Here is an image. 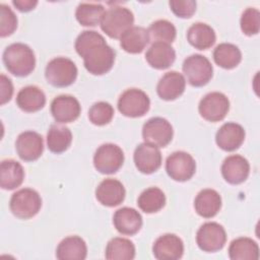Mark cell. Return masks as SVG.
I'll use <instances>...</instances> for the list:
<instances>
[{"label":"cell","instance_id":"obj_4","mask_svg":"<svg viewBox=\"0 0 260 260\" xmlns=\"http://www.w3.org/2000/svg\"><path fill=\"white\" fill-rule=\"evenodd\" d=\"M45 77L48 83L55 87H66L76 80L77 67L71 59L57 57L47 64Z\"/></svg>","mask_w":260,"mask_h":260},{"label":"cell","instance_id":"obj_11","mask_svg":"<svg viewBox=\"0 0 260 260\" xmlns=\"http://www.w3.org/2000/svg\"><path fill=\"white\" fill-rule=\"evenodd\" d=\"M230 110L228 96L219 91H212L204 95L198 106L200 116L209 122H218L224 119Z\"/></svg>","mask_w":260,"mask_h":260},{"label":"cell","instance_id":"obj_24","mask_svg":"<svg viewBox=\"0 0 260 260\" xmlns=\"http://www.w3.org/2000/svg\"><path fill=\"white\" fill-rule=\"evenodd\" d=\"M86 255V244L78 236H69L63 239L56 249V257L60 260H83Z\"/></svg>","mask_w":260,"mask_h":260},{"label":"cell","instance_id":"obj_3","mask_svg":"<svg viewBox=\"0 0 260 260\" xmlns=\"http://www.w3.org/2000/svg\"><path fill=\"white\" fill-rule=\"evenodd\" d=\"M134 15L132 11L123 6H113L105 11L101 20L102 30L112 39H120L121 36L133 26Z\"/></svg>","mask_w":260,"mask_h":260},{"label":"cell","instance_id":"obj_12","mask_svg":"<svg viewBox=\"0 0 260 260\" xmlns=\"http://www.w3.org/2000/svg\"><path fill=\"white\" fill-rule=\"evenodd\" d=\"M166 171L171 179L178 182H185L194 176L196 162L188 152L175 151L167 158Z\"/></svg>","mask_w":260,"mask_h":260},{"label":"cell","instance_id":"obj_23","mask_svg":"<svg viewBox=\"0 0 260 260\" xmlns=\"http://www.w3.org/2000/svg\"><path fill=\"white\" fill-rule=\"evenodd\" d=\"M147 63L155 69L169 68L176 59V52L170 44L153 43L145 54Z\"/></svg>","mask_w":260,"mask_h":260},{"label":"cell","instance_id":"obj_15","mask_svg":"<svg viewBox=\"0 0 260 260\" xmlns=\"http://www.w3.org/2000/svg\"><path fill=\"white\" fill-rule=\"evenodd\" d=\"M134 162L137 170L143 174H152L161 166V153L158 147L149 143H140L134 151Z\"/></svg>","mask_w":260,"mask_h":260},{"label":"cell","instance_id":"obj_32","mask_svg":"<svg viewBox=\"0 0 260 260\" xmlns=\"http://www.w3.org/2000/svg\"><path fill=\"white\" fill-rule=\"evenodd\" d=\"M105 256L109 260H131L135 257V246L128 239L113 238L107 244Z\"/></svg>","mask_w":260,"mask_h":260},{"label":"cell","instance_id":"obj_8","mask_svg":"<svg viewBox=\"0 0 260 260\" xmlns=\"http://www.w3.org/2000/svg\"><path fill=\"white\" fill-rule=\"evenodd\" d=\"M124 162L122 148L113 143L101 145L94 152L93 166L102 174L111 175L120 170Z\"/></svg>","mask_w":260,"mask_h":260},{"label":"cell","instance_id":"obj_35","mask_svg":"<svg viewBox=\"0 0 260 260\" xmlns=\"http://www.w3.org/2000/svg\"><path fill=\"white\" fill-rule=\"evenodd\" d=\"M149 41L153 43L171 44L175 41L177 30L175 25L166 19H158L148 27Z\"/></svg>","mask_w":260,"mask_h":260},{"label":"cell","instance_id":"obj_39","mask_svg":"<svg viewBox=\"0 0 260 260\" xmlns=\"http://www.w3.org/2000/svg\"><path fill=\"white\" fill-rule=\"evenodd\" d=\"M169 5L174 14L181 18H189L196 11V1L193 0H172Z\"/></svg>","mask_w":260,"mask_h":260},{"label":"cell","instance_id":"obj_19","mask_svg":"<svg viewBox=\"0 0 260 260\" xmlns=\"http://www.w3.org/2000/svg\"><path fill=\"white\" fill-rule=\"evenodd\" d=\"M245 130L237 123H224L216 132L215 141L219 148L224 151H234L238 149L245 140Z\"/></svg>","mask_w":260,"mask_h":260},{"label":"cell","instance_id":"obj_2","mask_svg":"<svg viewBox=\"0 0 260 260\" xmlns=\"http://www.w3.org/2000/svg\"><path fill=\"white\" fill-rule=\"evenodd\" d=\"M3 63L13 75L24 77L36 67V57L32 49L22 43H13L3 52Z\"/></svg>","mask_w":260,"mask_h":260},{"label":"cell","instance_id":"obj_5","mask_svg":"<svg viewBox=\"0 0 260 260\" xmlns=\"http://www.w3.org/2000/svg\"><path fill=\"white\" fill-rule=\"evenodd\" d=\"M11 212L20 219L34 217L42 207L40 194L30 188H23L12 194L9 202Z\"/></svg>","mask_w":260,"mask_h":260},{"label":"cell","instance_id":"obj_37","mask_svg":"<svg viewBox=\"0 0 260 260\" xmlns=\"http://www.w3.org/2000/svg\"><path fill=\"white\" fill-rule=\"evenodd\" d=\"M240 25L242 31L247 36H254L260 29V12L258 9L248 7L241 16Z\"/></svg>","mask_w":260,"mask_h":260},{"label":"cell","instance_id":"obj_7","mask_svg":"<svg viewBox=\"0 0 260 260\" xmlns=\"http://www.w3.org/2000/svg\"><path fill=\"white\" fill-rule=\"evenodd\" d=\"M150 107L148 95L139 88L126 89L118 100L119 112L129 118L144 116Z\"/></svg>","mask_w":260,"mask_h":260},{"label":"cell","instance_id":"obj_22","mask_svg":"<svg viewBox=\"0 0 260 260\" xmlns=\"http://www.w3.org/2000/svg\"><path fill=\"white\" fill-rule=\"evenodd\" d=\"M221 207V197L213 189L201 190L194 200L195 211L204 218H211L217 214Z\"/></svg>","mask_w":260,"mask_h":260},{"label":"cell","instance_id":"obj_29","mask_svg":"<svg viewBox=\"0 0 260 260\" xmlns=\"http://www.w3.org/2000/svg\"><path fill=\"white\" fill-rule=\"evenodd\" d=\"M229 256L232 260H257L259 258L258 244L251 238H237L230 244Z\"/></svg>","mask_w":260,"mask_h":260},{"label":"cell","instance_id":"obj_1","mask_svg":"<svg viewBox=\"0 0 260 260\" xmlns=\"http://www.w3.org/2000/svg\"><path fill=\"white\" fill-rule=\"evenodd\" d=\"M74 46L77 54L83 58L84 67L89 73L103 75L112 69L116 53L98 31H82L76 38Z\"/></svg>","mask_w":260,"mask_h":260},{"label":"cell","instance_id":"obj_30","mask_svg":"<svg viewBox=\"0 0 260 260\" xmlns=\"http://www.w3.org/2000/svg\"><path fill=\"white\" fill-rule=\"evenodd\" d=\"M213 60L221 68L233 69L242 61V53L236 45L221 43L213 51Z\"/></svg>","mask_w":260,"mask_h":260},{"label":"cell","instance_id":"obj_34","mask_svg":"<svg viewBox=\"0 0 260 260\" xmlns=\"http://www.w3.org/2000/svg\"><path fill=\"white\" fill-rule=\"evenodd\" d=\"M105 8L100 3H80L75 11L77 21L83 26H95L101 23Z\"/></svg>","mask_w":260,"mask_h":260},{"label":"cell","instance_id":"obj_38","mask_svg":"<svg viewBox=\"0 0 260 260\" xmlns=\"http://www.w3.org/2000/svg\"><path fill=\"white\" fill-rule=\"evenodd\" d=\"M17 27V18L11 8L5 4H0V36L8 37Z\"/></svg>","mask_w":260,"mask_h":260},{"label":"cell","instance_id":"obj_13","mask_svg":"<svg viewBox=\"0 0 260 260\" xmlns=\"http://www.w3.org/2000/svg\"><path fill=\"white\" fill-rule=\"evenodd\" d=\"M81 112V107L76 98L69 94L56 96L51 103V113L58 123H70L75 121Z\"/></svg>","mask_w":260,"mask_h":260},{"label":"cell","instance_id":"obj_36","mask_svg":"<svg viewBox=\"0 0 260 260\" xmlns=\"http://www.w3.org/2000/svg\"><path fill=\"white\" fill-rule=\"evenodd\" d=\"M114 109L107 102H98L88 110L89 121L96 126H104L110 123L114 117Z\"/></svg>","mask_w":260,"mask_h":260},{"label":"cell","instance_id":"obj_17","mask_svg":"<svg viewBox=\"0 0 260 260\" xmlns=\"http://www.w3.org/2000/svg\"><path fill=\"white\" fill-rule=\"evenodd\" d=\"M249 161L240 154L228 156L221 165V175L223 179L232 185H238L245 182L249 177Z\"/></svg>","mask_w":260,"mask_h":260},{"label":"cell","instance_id":"obj_33","mask_svg":"<svg viewBox=\"0 0 260 260\" xmlns=\"http://www.w3.org/2000/svg\"><path fill=\"white\" fill-rule=\"evenodd\" d=\"M166 204V195L157 187L145 189L138 197L137 205L145 213L159 211Z\"/></svg>","mask_w":260,"mask_h":260},{"label":"cell","instance_id":"obj_14","mask_svg":"<svg viewBox=\"0 0 260 260\" xmlns=\"http://www.w3.org/2000/svg\"><path fill=\"white\" fill-rule=\"evenodd\" d=\"M18 156L24 161L38 159L44 150L43 137L35 131H24L20 133L15 142Z\"/></svg>","mask_w":260,"mask_h":260},{"label":"cell","instance_id":"obj_16","mask_svg":"<svg viewBox=\"0 0 260 260\" xmlns=\"http://www.w3.org/2000/svg\"><path fill=\"white\" fill-rule=\"evenodd\" d=\"M152 252L158 260H177L183 256L184 244L178 236L165 234L155 240Z\"/></svg>","mask_w":260,"mask_h":260},{"label":"cell","instance_id":"obj_28","mask_svg":"<svg viewBox=\"0 0 260 260\" xmlns=\"http://www.w3.org/2000/svg\"><path fill=\"white\" fill-rule=\"evenodd\" d=\"M187 40L195 49L207 50L214 45L216 36L210 25L203 22H195L187 31Z\"/></svg>","mask_w":260,"mask_h":260},{"label":"cell","instance_id":"obj_9","mask_svg":"<svg viewBox=\"0 0 260 260\" xmlns=\"http://www.w3.org/2000/svg\"><path fill=\"white\" fill-rule=\"evenodd\" d=\"M173 135L174 130L171 123L161 117L150 118L142 127L144 142L156 147H166L172 141Z\"/></svg>","mask_w":260,"mask_h":260},{"label":"cell","instance_id":"obj_6","mask_svg":"<svg viewBox=\"0 0 260 260\" xmlns=\"http://www.w3.org/2000/svg\"><path fill=\"white\" fill-rule=\"evenodd\" d=\"M183 72L188 82L195 87L207 84L213 75V67L210 61L203 55L193 54L183 62Z\"/></svg>","mask_w":260,"mask_h":260},{"label":"cell","instance_id":"obj_41","mask_svg":"<svg viewBox=\"0 0 260 260\" xmlns=\"http://www.w3.org/2000/svg\"><path fill=\"white\" fill-rule=\"evenodd\" d=\"M12 4L21 12H27L32 10L37 4L38 1L36 0H13Z\"/></svg>","mask_w":260,"mask_h":260},{"label":"cell","instance_id":"obj_25","mask_svg":"<svg viewBox=\"0 0 260 260\" xmlns=\"http://www.w3.org/2000/svg\"><path fill=\"white\" fill-rule=\"evenodd\" d=\"M16 105L19 109L27 113L38 112L46 105V95L40 87L28 85L22 87L18 91L16 95Z\"/></svg>","mask_w":260,"mask_h":260},{"label":"cell","instance_id":"obj_26","mask_svg":"<svg viewBox=\"0 0 260 260\" xmlns=\"http://www.w3.org/2000/svg\"><path fill=\"white\" fill-rule=\"evenodd\" d=\"M148 43V30L142 26H132L120 38V46L130 54L141 53Z\"/></svg>","mask_w":260,"mask_h":260},{"label":"cell","instance_id":"obj_31","mask_svg":"<svg viewBox=\"0 0 260 260\" xmlns=\"http://www.w3.org/2000/svg\"><path fill=\"white\" fill-rule=\"evenodd\" d=\"M72 142V133L69 128L54 124L50 127L47 134V144L50 151L62 153L67 150Z\"/></svg>","mask_w":260,"mask_h":260},{"label":"cell","instance_id":"obj_18","mask_svg":"<svg viewBox=\"0 0 260 260\" xmlns=\"http://www.w3.org/2000/svg\"><path fill=\"white\" fill-rule=\"evenodd\" d=\"M126 191L123 184L112 178L103 180L95 189V197L104 206L114 207L121 204L125 199Z\"/></svg>","mask_w":260,"mask_h":260},{"label":"cell","instance_id":"obj_20","mask_svg":"<svg viewBox=\"0 0 260 260\" xmlns=\"http://www.w3.org/2000/svg\"><path fill=\"white\" fill-rule=\"evenodd\" d=\"M185 77L177 71L167 72L156 85V92L161 100L174 101L185 91Z\"/></svg>","mask_w":260,"mask_h":260},{"label":"cell","instance_id":"obj_10","mask_svg":"<svg viewBox=\"0 0 260 260\" xmlns=\"http://www.w3.org/2000/svg\"><path fill=\"white\" fill-rule=\"evenodd\" d=\"M226 242V234L223 226L214 221L203 223L196 234L198 247L208 253L219 251Z\"/></svg>","mask_w":260,"mask_h":260},{"label":"cell","instance_id":"obj_21","mask_svg":"<svg viewBox=\"0 0 260 260\" xmlns=\"http://www.w3.org/2000/svg\"><path fill=\"white\" fill-rule=\"evenodd\" d=\"M113 223L120 234L133 236L142 226V216L134 208L122 207L114 213Z\"/></svg>","mask_w":260,"mask_h":260},{"label":"cell","instance_id":"obj_27","mask_svg":"<svg viewBox=\"0 0 260 260\" xmlns=\"http://www.w3.org/2000/svg\"><path fill=\"white\" fill-rule=\"evenodd\" d=\"M24 179L22 166L14 159H4L0 166V186L5 190L19 187Z\"/></svg>","mask_w":260,"mask_h":260},{"label":"cell","instance_id":"obj_40","mask_svg":"<svg viewBox=\"0 0 260 260\" xmlns=\"http://www.w3.org/2000/svg\"><path fill=\"white\" fill-rule=\"evenodd\" d=\"M0 85H1V105L9 102L12 98L13 93V85L11 79L8 78L6 75L1 74L0 76Z\"/></svg>","mask_w":260,"mask_h":260}]
</instances>
